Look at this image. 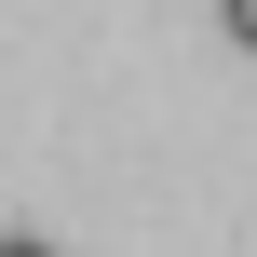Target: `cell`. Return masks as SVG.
Segmentation results:
<instances>
[{
  "mask_svg": "<svg viewBox=\"0 0 257 257\" xmlns=\"http://www.w3.org/2000/svg\"><path fill=\"white\" fill-rule=\"evenodd\" d=\"M217 27H230V41H244V54H257V0H217Z\"/></svg>",
  "mask_w": 257,
  "mask_h": 257,
  "instance_id": "1",
  "label": "cell"
},
{
  "mask_svg": "<svg viewBox=\"0 0 257 257\" xmlns=\"http://www.w3.org/2000/svg\"><path fill=\"white\" fill-rule=\"evenodd\" d=\"M0 257H54V244H0Z\"/></svg>",
  "mask_w": 257,
  "mask_h": 257,
  "instance_id": "2",
  "label": "cell"
}]
</instances>
